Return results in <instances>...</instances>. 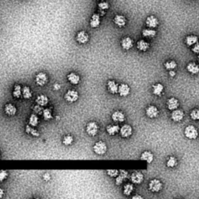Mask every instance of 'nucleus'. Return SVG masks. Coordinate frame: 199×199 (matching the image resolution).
I'll return each instance as SVG.
<instances>
[{
	"label": "nucleus",
	"mask_w": 199,
	"mask_h": 199,
	"mask_svg": "<svg viewBox=\"0 0 199 199\" xmlns=\"http://www.w3.org/2000/svg\"><path fill=\"white\" fill-rule=\"evenodd\" d=\"M101 1H103V0H101Z\"/></svg>",
	"instance_id": "obj_53"
},
{
	"label": "nucleus",
	"mask_w": 199,
	"mask_h": 199,
	"mask_svg": "<svg viewBox=\"0 0 199 199\" xmlns=\"http://www.w3.org/2000/svg\"><path fill=\"white\" fill-rule=\"evenodd\" d=\"M128 177V173L126 170H122L119 171V174L116 177L115 184L117 185H121L124 182V180L125 179H127Z\"/></svg>",
	"instance_id": "obj_14"
},
{
	"label": "nucleus",
	"mask_w": 199,
	"mask_h": 199,
	"mask_svg": "<svg viewBox=\"0 0 199 199\" xmlns=\"http://www.w3.org/2000/svg\"><path fill=\"white\" fill-rule=\"evenodd\" d=\"M89 39H90V37H89V34L84 30H81V31H79L76 34V41H77L78 43L81 44H86L89 41Z\"/></svg>",
	"instance_id": "obj_7"
},
{
	"label": "nucleus",
	"mask_w": 199,
	"mask_h": 199,
	"mask_svg": "<svg viewBox=\"0 0 199 199\" xmlns=\"http://www.w3.org/2000/svg\"><path fill=\"white\" fill-rule=\"evenodd\" d=\"M47 81H48V77L47 75L44 73H39L35 76V82L40 86H45L47 83Z\"/></svg>",
	"instance_id": "obj_5"
},
{
	"label": "nucleus",
	"mask_w": 199,
	"mask_h": 199,
	"mask_svg": "<svg viewBox=\"0 0 199 199\" xmlns=\"http://www.w3.org/2000/svg\"><path fill=\"white\" fill-rule=\"evenodd\" d=\"M120 134L122 137L128 138L132 134V128L129 125H125L120 128Z\"/></svg>",
	"instance_id": "obj_9"
},
{
	"label": "nucleus",
	"mask_w": 199,
	"mask_h": 199,
	"mask_svg": "<svg viewBox=\"0 0 199 199\" xmlns=\"http://www.w3.org/2000/svg\"><path fill=\"white\" fill-rule=\"evenodd\" d=\"M145 113H146L147 117H148L149 118H156L159 114V110L156 106L151 105V106L147 108Z\"/></svg>",
	"instance_id": "obj_8"
},
{
	"label": "nucleus",
	"mask_w": 199,
	"mask_h": 199,
	"mask_svg": "<svg viewBox=\"0 0 199 199\" xmlns=\"http://www.w3.org/2000/svg\"><path fill=\"white\" fill-rule=\"evenodd\" d=\"M167 108L170 111H174V110L177 109L179 106V101L176 98L171 97L167 100Z\"/></svg>",
	"instance_id": "obj_23"
},
{
	"label": "nucleus",
	"mask_w": 199,
	"mask_h": 199,
	"mask_svg": "<svg viewBox=\"0 0 199 199\" xmlns=\"http://www.w3.org/2000/svg\"><path fill=\"white\" fill-rule=\"evenodd\" d=\"M93 152H94L96 155L103 156L107 153L108 146H107V144L105 143L104 142H103V141H98V142H96V143L93 145Z\"/></svg>",
	"instance_id": "obj_1"
},
{
	"label": "nucleus",
	"mask_w": 199,
	"mask_h": 199,
	"mask_svg": "<svg viewBox=\"0 0 199 199\" xmlns=\"http://www.w3.org/2000/svg\"><path fill=\"white\" fill-rule=\"evenodd\" d=\"M169 75L171 76V77H174V76H175L176 73L174 70H170V71L169 72Z\"/></svg>",
	"instance_id": "obj_48"
},
{
	"label": "nucleus",
	"mask_w": 199,
	"mask_h": 199,
	"mask_svg": "<svg viewBox=\"0 0 199 199\" xmlns=\"http://www.w3.org/2000/svg\"><path fill=\"white\" fill-rule=\"evenodd\" d=\"M0 159H1V154H0Z\"/></svg>",
	"instance_id": "obj_52"
},
{
	"label": "nucleus",
	"mask_w": 199,
	"mask_h": 199,
	"mask_svg": "<svg viewBox=\"0 0 199 199\" xmlns=\"http://www.w3.org/2000/svg\"><path fill=\"white\" fill-rule=\"evenodd\" d=\"M164 65L165 68L167 70H173L177 68V62H176L175 61H169V62H166Z\"/></svg>",
	"instance_id": "obj_39"
},
{
	"label": "nucleus",
	"mask_w": 199,
	"mask_h": 199,
	"mask_svg": "<svg viewBox=\"0 0 199 199\" xmlns=\"http://www.w3.org/2000/svg\"><path fill=\"white\" fill-rule=\"evenodd\" d=\"M193 52L196 53V54H199V42H197L192 47Z\"/></svg>",
	"instance_id": "obj_45"
},
{
	"label": "nucleus",
	"mask_w": 199,
	"mask_h": 199,
	"mask_svg": "<svg viewBox=\"0 0 199 199\" xmlns=\"http://www.w3.org/2000/svg\"><path fill=\"white\" fill-rule=\"evenodd\" d=\"M177 165V160L175 157H170L167 160V162H166V166L170 168H174Z\"/></svg>",
	"instance_id": "obj_37"
},
{
	"label": "nucleus",
	"mask_w": 199,
	"mask_h": 199,
	"mask_svg": "<svg viewBox=\"0 0 199 199\" xmlns=\"http://www.w3.org/2000/svg\"><path fill=\"white\" fill-rule=\"evenodd\" d=\"M53 88H54L55 90H60L61 86L59 85V83H55V85H54V87H53Z\"/></svg>",
	"instance_id": "obj_47"
},
{
	"label": "nucleus",
	"mask_w": 199,
	"mask_h": 199,
	"mask_svg": "<svg viewBox=\"0 0 199 199\" xmlns=\"http://www.w3.org/2000/svg\"><path fill=\"white\" fill-rule=\"evenodd\" d=\"M184 135L188 139H196L198 135V132H197V130L195 127L193 126V125H188L185 128Z\"/></svg>",
	"instance_id": "obj_3"
},
{
	"label": "nucleus",
	"mask_w": 199,
	"mask_h": 199,
	"mask_svg": "<svg viewBox=\"0 0 199 199\" xmlns=\"http://www.w3.org/2000/svg\"><path fill=\"white\" fill-rule=\"evenodd\" d=\"M67 79L73 85H77L80 81V76L75 73H70L67 76Z\"/></svg>",
	"instance_id": "obj_21"
},
{
	"label": "nucleus",
	"mask_w": 199,
	"mask_h": 199,
	"mask_svg": "<svg viewBox=\"0 0 199 199\" xmlns=\"http://www.w3.org/2000/svg\"><path fill=\"white\" fill-rule=\"evenodd\" d=\"M35 101H36L37 104L40 105V106L41 107H44L46 106V105H47L49 100L47 96H45V95L44 94H41V95H38V96H37L36 100H35Z\"/></svg>",
	"instance_id": "obj_22"
},
{
	"label": "nucleus",
	"mask_w": 199,
	"mask_h": 199,
	"mask_svg": "<svg viewBox=\"0 0 199 199\" xmlns=\"http://www.w3.org/2000/svg\"><path fill=\"white\" fill-rule=\"evenodd\" d=\"M197 60H198V62H199V56H198V58H197Z\"/></svg>",
	"instance_id": "obj_51"
},
{
	"label": "nucleus",
	"mask_w": 199,
	"mask_h": 199,
	"mask_svg": "<svg viewBox=\"0 0 199 199\" xmlns=\"http://www.w3.org/2000/svg\"><path fill=\"white\" fill-rule=\"evenodd\" d=\"M153 154L152 153L149 151H145L144 153H142V155H141V160H143V161H145L148 163H151L153 161Z\"/></svg>",
	"instance_id": "obj_24"
},
{
	"label": "nucleus",
	"mask_w": 199,
	"mask_h": 199,
	"mask_svg": "<svg viewBox=\"0 0 199 199\" xmlns=\"http://www.w3.org/2000/svg\"><path fill=\"white\" fill-rule=\"evenodd\" d=\"M107 174H108V175L109 176V177H116L119 174V170H115V169L108 170H107Z\"/></svg>",
	"instance_id": "obj_41"
},
{
	"label": "nucleus",
	"mask_w": 199,
	"mask_h": 199,
	"mask_svg": "<svg viewBox=\"0 0 199 199\" xmlns=\"http://www.w3.org/2000/svg\"><path fill=\"white\" fill-rule=\"evenodd\" d=\"M118 93L121 96H127L130 93V87L128 84L122 83L118 87Z\"/></svg>",
	"instance_id": "obj_20"
},
{
	"label": "nucleus",
	"mask_w": 199,
	"mask_h": 199,
	"mask_svg": "<svg viewBox=\"0 0 199 199\" xmlns=\"http://www.w3.org/2000/svg\"><path fill=\"white\" fill-rule=\"evenodd\" d=\"M162 188H163V184L157 179H153L148 184V188L152 192H159L161 191Z\"/></svg>",
	"instance_id": "obj_6"
},
{
	"label": "nucleus",
	"mask_w": 199,
	"mask_h": 199,
	"mask_svg": "<svg viewBox=\"0 0 199 199\" xmlns=\"http://www.w3.org/2000/svg\"><path fill=\"white\" fill-rule=\"evenodd\" d=\"M25 131H26V133H27L28 135H30L33 136V137H38L40 135L38 130L34 129V127L30 126V125H27V126H26Z\"/></svg>",
	"instance_id": "obj_32"
},
{
	"label": "nucleus",
	"mask_w": 199,
	"mask_h": 199,
	"mask_svg": "<svg viewBox=\"0 0 199 199\" xmlns=\"http://www.w3.org/2000/svg\"><path fill=\"white\" fill-rule=\"evenodd\" d=\"M131 182L133 184H139L142 183L144 180V176L142 173L140 172H134L131 174Z\"/></svg>",
	"instance_id": "obj_12"
},
{
	"label": "nucleus",
	"mask_w": 199,
	"mask_h": 199,
	"mask_svg": "<svg viewBox=\"0 0 199 199\" xmlns=\"http://www.w3.org/2000/svg\"><path fill=\"white\" fill-rule=\"evenodd\" d=\"M157 34L156 30H153V29H145L142 31V36L145 38H153Z\"/></svg>",
	"instance_id": "obj_35"
},
{
	"label": "nucleus",
	"mask_w": 199,
	"mask_h": 199,
	"mask_svg": "<svg viewBox=\"0 0 199 199\" xmlns=\"http://www.w3.org/2000/svg\"><path fill=\"white\" fill-rule=\"evenodd\" d=\"M64 98L69 103H74V102L77 101L79 99V93L75 90H69L65 93Z\"/></svg>",
	"instance_id": "obj_2"
},
{
	"label": "nucleus",
	"mask_w": 199,
	"mask_h": 199,
	"mask_svg": "<svg viewBox=\"0 0 199 199\" xmlns=\"http://www.w3.org/2000/svg\"><path fill=\"white\" fill-rule=\"evenodd\" d=\"M163 91V86L161 83L154 84L153 86V92L156 96H160Z\"/></svg>",
	"instance_id": "obj_31"
},
{
	"label": "nucleus",
	"mask_w": 199,
	"mask_h": 199,
	"mask_svg": "<svg viewBox=\"0 0 199 199\" xmlns=\"http://www.w3.org/2000/svg\"><path fill=\"white\" fill-rule=\"evenodd\" d=\"M111 118L115 122H123L125 120V115L122 111H116L112 114Z\"/></svg>",
	"instance_id": "obj_15"
},
{
	"label": "nucleus",
	"mask_w": 199,
	"mask_h": 199,
	"mask_svg": "<svg viewBox=\"0 0 199 199\" xmlns=\"http://www.w3.org/2000/svg\"><path fill=\"white\" fill-rule=\"evenodd\" d=\"M191 119L194 121H199V108H196V109L192 110L190 114Z\"/></svg>",
	"instance_id": "obj_40"
},
{
	"label": "nucleus",
	"mask_w": 199,
	"mask_h": 199,
	"mask_svg": "<svg viewBox=\"0 0 199 199\" xmlns=\"http://www.w3.org/2000/svg\"><path fill=\"white\" fill-rule=\"evenodd\" d=\"M73 135H70L64 136L63 139H62V143H63L65 145H70L73 144Z\"/></svg>",
	"instance_id": "obj_38"
},
{
	"label": "nucleus",
	"mask_w": 199,
	"mask_h": 199,
	"mask_svg": "<svg viewBox=\"0 0 199 199\" xmlns=\"http://www.w3.org/2000/svg\"><path fill=\"white\" fill-rule=\"evenodd\" d=\"M137 47L139 51H146L149 47V44L144 40H140L137 42Z\"/></svg>",
	"instance_id": "obj_27"
},
{
	"label": "nucleus",
	"mask_w": 199,
	"mask_h": 199,
	"mask_svg": "<svg viewBox=\"0 0 199 199\" xmlns=\"http://www.w3.org/2000/svg\"><path fill=\"white\" fill-rule=\"evenodd\" d=\"M38 123H39V118H38V114H35V113L30 114V117H29L28 125H30L32 127H37Z\"/></svg>",
	"instance_id": "obj_26"
},
{
	"label": "nucleus",
	"mask_w": 199,
	"mask_h": 199,
	"mask_svg": "<svg viewBox=\"0 0 199 199\" xmlns=\"http://www.w3.org/2000/svg\"><path fill=\"white\" fill-rule=\"evenodd\" d=\"M120 128L119 125H109L108 126H107L106 131L110 135H114L120 132Z\"/></svg>",
	"instance_id": "obj_25"
},
{
	"label": "nucleus",
	"mask_w": 199,
	"mask_h": 199,
	"mask_svg": "<svg viewBox=\"0 0 199 199\" xmlns=\"http://www.w3.org/2000/svg\"><path fill=\"white\" fill-rule=\"evenodd\" d=\"M98 8L101 10H107L110 8V5L108 2H101L98 4Z\"/></svg>",
	"instance_id": "obj_42"
},
{
	"label": "nucleus",
	"mask_w": 199,
	"mask_h": 199,
	"mask_svg": "<svg viewBox=\"0 0 199 199\" xmlns=\"http://www.w3.org/2000/svg\"><path fill=\"white\" fill-rule=\"evenodd\" d=\"M13 96L14 98H16V99H19L22 96V87L20 84H16L14 86V88H13Z\"/></svg>",
	"instance_id": "obj_30"
},
{
	"label": "nucleus",
	"mask_w": 199,
	"mask_h": 199,
	"mask_svg": "<svg viewBox=\"0 0 199 199\" xmlns=\"http://www.w3.org/2000/svg\"><path fill=\"white\" fill-rule=\"evenodd\" d=\"M142 198H143V197H142V196L139 195V194H136V195L133 196L132 197V199H142Z\"/></svg>",
	"instance_id": "obj_49"
},
{
	"label": "nucleus",
	"mask_w": 199,
	"mask_h": 199,
	"mask_svg": "<svg viewBox=\"0 0 199 199\" xmlns=\"http://www.w3.org/2000/svg\"><path fill=\"white\" fill-rule=\"evenodd\" d=\"M42 116H43V118H44L45 121L51 120V119L53 118L51 110L49 109V108H45V109H44L42 112Z\"/></svg>",
	"instance_id": "obj_34"
},
{
	"label": "nucleus",
	"mask_w": 199,
	"mask_h": 199,
	"mask_svg": "<svg viewBox=\"0 0 199 199\" xmlns=\"http://www.w3.org/2000/svg\"><path fill=\"white\" fill-rule=\"evenodd\" d=\"M8 175L9 174L7 170H0V183L3 182L8 177Z\"/></svg>",
	"instance_id": "obj_43"
},
{
	"label": "nucleus",
	"mask_w": 199,
	"mask_h": 199,
	"mask_svg": "<svg viewBox=\"0 0 199 199\" xmlns=\"http://www.w3.org/2000/svg\"><path fill=\"white\" fill-rule=\"evenodd\" d=\"M145 24H146V26L148 28H156L158 26L159 20L154 16H149L147 17Z\"/></svg>",
	"instance_id": "obj_13"
},
{
	"label": "nucleus",
	"mask_w": 199,
	"mask_h": 199,
	"mask_svg": "<svg viewBox=\"0 0 199 199\" xmlns=\"http://www.w3.org/2000/svg\"><path fill=\"white\" fill-rule=\"evenodd\" d=\"M126 18L122 15H116L114 18V23L119 27H124L126 25Z\"/></svg>",
	"instance_id": "obj_19"
},
{
	"label": "nucleus",
	"mask_w": 199,
	"mask_h": 199,
	"mask_svg": "<svg viewBox=\"0 0 199 199\" xmlns=\"http://www.w3.org/2000/svg\"><path fill=\"white\" fill-rule=\"evenodd\" d=\"M118 84L114 80H109L108 82V90L112 94L118 93Z\"/></svg>",
	"instance_id": "obj_18"
},
{
	"label": "nucleus",
	"mask_w": 199,
	"mask_h": 199,
	"mask_svg": "<svg viewBox=\"0 0 199 199\" xmlns=\"http://www.w3.org/2000/svg\"><path fill=\"white\" fill-rule=\"evenodd\" d=\"M187 69L191 74H197L199 73V66L194 62H191L187 65Z\"/></svg>",
	"instance_id": "obj_28"
},
{
	"label": "nucleus",
	"mask_w": 199,
	"mask_h": 199,
	"mask_svg": "<svg viewBox=\"0 0 199 199\" xmlns=\"http://www.w3.org/2000/svg\"><path fill=\"white\" fill-rule=\"evenodd\" d=\"M133 191H134V186H133L132 184H127L124 186L123 192L125 195L129 196Z\"/></svg>",
	"instance_id": "obj_36"
},
{
	"label": "nucleus",
	"mask_w": 199,
	"mask_h": 199,
	"mask_svg": "<svg viewBox=\"0 0 199 199\" xmlns=\"http://www.w3.org/2000/svg\"><path fill=\"white\" fill-rule=\"evenodd\" d=\"M86 133L90 136H95L98 133L99 131V126H98L97 123L95 122H89L86 127Z\"/></svg>",
	"instance_id": "obj_4"
},
{
	"label": "nucleus",
	"mask_w": 199,
	"mask_h": 199,
	"mask_svg": "<svg viewBox=\"0 0 199 199\" xmlns=\"http://www.w3.org/2000/svg\"><path fill=\"white\" fill-rule=\"evenodd\" d=\"M22 96L24 99L27 100H30V98L32 97L33 96V93H32L31 90L29 86H25L22 88Z\"/></svg>",
	"instance_id": "obj_29"
},
{
	"label": "nucleus",
	"mask_w": 199,
	"mask_h": 199,
	"mask_svg": "<svg viewBox=\"0 0 199 199\" xmlns=\"http://www.w3.org/2000/svg\"><path fill=\"white\" fill-rule=\"evenodd\" d=\"M43 110L44 109H42V107L40 106V105L38 104H37L36 106L33 108V111H34L35 114H42Z\"/></svg>",
	"instance_id": "obj_44"
},
{
	"label": "nucleus",
	"mask_w": 199,
	"mask_h": 199,
	"mask_svg": "<svg viewBox=\"0 0 199 199\" xmlns=\"http://www.w3.org/2000/svg\"><path fill=\"white\" fill-rule=\"evenodd\" d=\"M184 117V114L183 111H181V110H174L172 114H171V118L175 122H179L182 121Z\"/></svg>",
	"instance_id": "obj_11"
},
{
	"label": "nucleus",
	"mask_w": 199,
	"mask_h": 199,
	"mask_svg": "<svg viewBox=\"0 0 199 199\" xmlns=\"http://www.w3.org/2000/svg\"><path fill=\"white\" fill-rule=\"evenodd\" d=\"M100 24V16L98 13H94L91 16V19L90 21V25L92 28H96Z\"/></svg>",
	"instance_id": "obj_17"
},
{
	"label": "nucleus",
	"mask_w": 199,
	"mask_h": 199,
	"mask_svg": "<svg viewBox=\"0 0 199 199\" xmlns=\"http://www.w3.org/2000/svg\"><path fill=\"white\" fill-rule=\"evenodd\" d=\"M198 41V38L195 35H190L186 38V44L188 46H193Z\"/></svg>",
	"instance_id": "obj_33"
},
{
	"label": "nucleus",
	"mask_w": 199,
	"mask_h": 199,
	"mask_svg": "<svg viewBox=\"0 0 199 199\" xmlns=\"http://www.w3.org/2000/svg\"><path fill=\"white\" fill-rule=\"evenodd\" d=\"M43 179L45 181H49V180H51V175L49 174H44V176H43Z\"/></svg>",
	"instance_id": "obj_46"
},
{
	"label": "nucleus",
	"mask_w": 199,
	"mask_h": 199,
	"mask_svg": "<svg viewBox=\"0 0 199 199\" xmlns=\"http://www.w3.org/2000/svg\"><path fill=\"white\" fill-rule=\"evenodd\" d=\"M4 112L8 116H14L17 112V109L13 104H7L4 107Z\"/></svg>",
	"instance_id": "obj_10"
},
{
	"label": "nucleus",
	"mask_w": 199,
	"mask_h": 199,
	"mask_svg": "<svg viewBox=\"0 0 199 199\" xmlns=\"http://www.w3.org/2000/svg\"><path fill=\"white\" fill-rule=\"evenodd\" d=\"M121 44H122V47L123 49H125V50H129V49H131L133 47L134 42H133V40L131 38L126 37V38L122 39Z\"/></svg>",
	"instance_id": "obj_16"
},
{
	"label": "nucleus",
	"mask_w": 199,
	"mask_h": 199,
	"mask_svg": "<svg viewBox=\"0 0 199 199\" xmlns=\"http://www.w3.org/2000/svg\"><path fill=\"white\" fill-rule=\"evenodd\" d=\"M4 196V191L3 189L2 188H0V198H2Z\"/></svg>",
	"instance_id": "obj_50"
}]
</instances>
